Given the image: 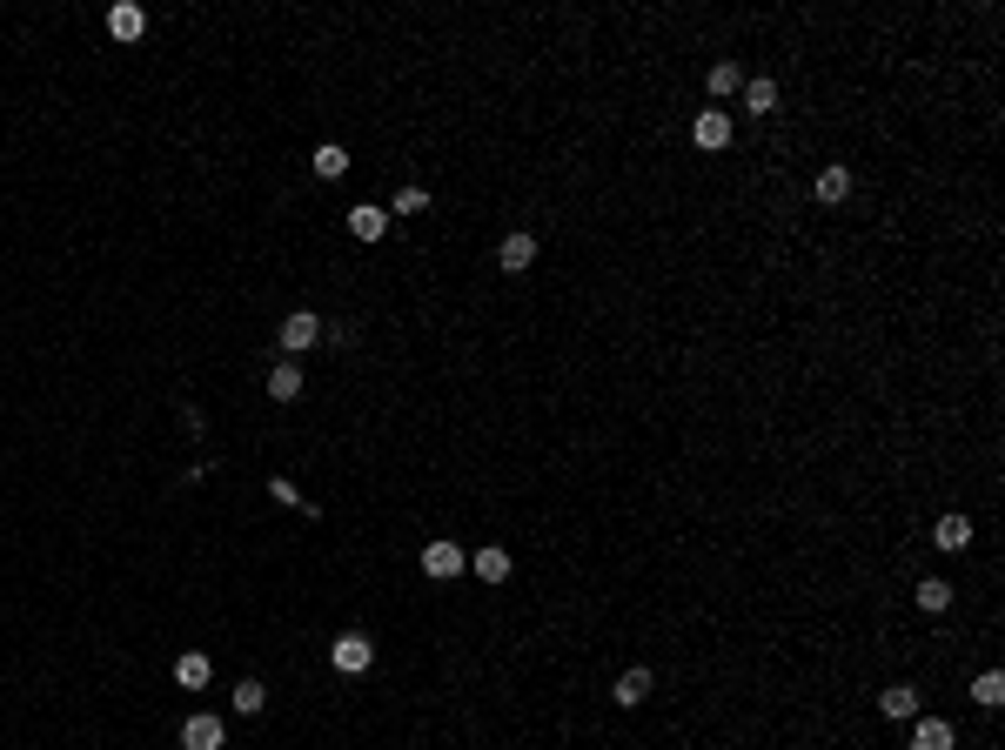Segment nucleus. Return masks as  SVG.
<instances>
[{
	"label": "nucleus",
	"mask_w": 1005,
	"mask_h": 750,
	"mask_svg": "<svg viewBox=\"0 0 1005 750\" xmlns=\"http://www.w3.org/2000/svg\"><path fill=\"white\" fill-rule=\"evenodd\" d=\"M704 88H711V94H737V88H744V67H737V61H717Z\"/></svg>",
	"instance_id": "obj_21"
},
{
	"label": "nucleus",
	"mask_w": 1005,
	"mask_h": 750,
	"mask_svg": "<svg viewBox=\"0 0 1005 750\" xmlns=\"http://www.w3.org/2000/svg\"><path fill=\"white\" fill-rule=\"evenodd\" d=\"M175 684H181V690H201V684H208V657H201V650H188V657L175 663Z\"/></svg>",
	"instance_id": "obj_20"
},
{
	"label": "nucleus",
	"mask_w": 1005,
	"mask_h": 750,
	"mask_svg": "<svg viewBox=\"0 0 1005 750\" xmlns=\"http://www.w3.org/2000/svg\"><path fill=\"white\" fill-rule=\"evenodd\" d=\"M268 396H275V402L302 396V362H275V369H268Z\"/></svg>",
	"instance_id": "obj_11"
},
{
	"label": "nucleus",
	"mask_w": 1005,
	"mask_h": 750,
	"mask_svg": "<svg viewBox=\"0 0 1005 750\" xmlns=\"http://www.w3.org/2000/svg\"><path fill=\"white\" fill-rule=\"evenodd\" d=\"M262 704H268V690L255 684V677H248V684H235V710H242V717H262Z\"/></svg>",
	"instance_id": "obj_22"
},
{
	"label": "nucleus",
	"mask_w": 1005,
	"mask_h": 750,
	"mask_svg": "<svg viewBox=\"0 0 1005 750\" xmlns=\"http://www.w3.org/2000/svg\"><path fill=\"white\" fill-rule=\"evenodd\" d=\"M108 34L114 41H141V34H148V14H141L134 0H121V7H108Z\"/></svg>",
	"instance_id": "obj_7"
},
{
	"label": "nucleus",
	"mask_w": 1005,
	"mask_h": 750,
	"mask_svg": "<svg viewBox=\"0 0 1005 750\" xmlns=\"http://www.w3.org/2000/svg\"><path fill=\"white\" fill-rule=\"evenodd\" d=\"M315 175H322V181H342V175H349V148L322 141V148H315Z\"/></svg>",
	"instance_id": "obj_16"
},
{
	"label": "nucleus",
	"mask_w": 1005,
	"mask_h": 750,
	"mask_svg": "<svg viewBox=\"0 0 1005 750\" xmlns=\"http://www.w3.org/2000/svg\"><path fill=\"white\" fill-rule=\"evenodd\" d=\"M811 195L825 201V208H838V201L851 195V168H825V175H818V188H811Z\"/></svg>",
	"instance_id": "obj_15"
},
{
	"label": "nucleus",
	"mask_w": 1005,
	"mask_h": 750,
	"mask_svg": "<svg viewBox=\"0 0 1005 750\" xmlns=\"http://www.w3.org/2000/svg\"><path fill=\"white\" fill-rule=\"evenodd\" d=\"M691 141L704 148V155H717V148H731V114H724V108H697V121H691Z\"/></svg>",
	"instance_id": "obj_3"
},
{
	"label": "nucleus",
	"mask_w": 1005,
	"mask_h": 750,
	"mask_svg": "<svg viewBox=\"0 0 1005 750\" xmlns=\"http://www.w3.org/2000/svg\"><path fill=\"white\" fill-rule=\"evenodd\" d=\"M349 235H356V242H382V235H389V208L356 201V208H349Z\"/></svg>",
	"instance_id": "obj_6"
},
{
	"label": "nucleus",
	"mask_w": 1005,
	"mask_h": 750,
	"mask_svg": "<svg viewBox=\"0 0 1005 750\" xmlns=\"http://www.w3.org/2000/svg\"><path fill=\"white\" fill-rule=\"evenodd\" d=\"M222 744H228V730H222L215 710H195V717L181 724V750H222Z\"/></svg>",
	"instance_id": "obj_4"
},
{
	"label": "nucleus",
	"mask_w": 1005,
	"mask_h": 750,
	"mask_svg": "<svg viewBox=\"0 0 1005 750\" xmlns=\"http://www.w3.org/2000/svg\"><path fill=\"white\" fill-rule=\"evenodd\" d=\"M972 704H979V710H999L1005 704V677H999V670H979V677H972Z\"/></svg>",
	"instance_id": "obj_14"
},
{
	"label": "nucleus",
	"mask_w": 1005,
	"mask_h": 750,
	"mask_svg": "<svg viewBox=\"0 0 1005 750\" xmlns=\"http://www.w3.org/2000/svg\"><path fill=\"white\" fill-rule=\"evenodd\" d=\"M932 543H938V550H952V556H959L965 543H972V523H965V516H945V523L932 530Z\"/></svg>",
	"instance_id": "obj_17"
},
{
	"label": "nucleus",
	"mask_w": 1005,
	"mask_h": 750,
	"mask_svg": "<svg viewBox=\"0 0 1005 750\" xmlns=\"http://www.w3.org/2000/svg\"><path fill=\"white\" fill-rule=\"evenodd\" d=\"M315 342H322V315L295 309L289 322H282V349H289V355H302V349H315Z\"/></svg>",
	"instance_id": "obj_5"
},
{
	"label": "nucleus",
	"mask_w": 1005,
	"mask_h": 750,
	"mask_svg": "<svg viewBox=\"0 0 1005 750\" xmlns=\"http://www.w3.org/2000/svg\"><path fill=\"white\" fill-rule=\"evenodd\" d=\"M429 208V188H402L396 195V215H423Z\"/></svg>",
	"instance_id": "obj_23"
},
{
	"label": "nucleus",
	"mask_w": 1005,
	"mask_h": 750,
	"mask_svg": "<svg viewBox=\"0 0 1005 750\" xmlns=\"http://www.w3.org/2000/svg\"><path fill=\"white\" fill-rule=\"evenodd\" d=\"M530 262H536V235H503V248H496V268H510V275H523Z\"/></svg>",
	"instance_id": "obj_8"
},
{
	"label": "nucleus",
	"mask_w": 1005,
	"mask_h": 750,
	"mask_svg": "<svg viewBox=\"0 0 1005 750\" xmlns=\"http://www.w3.org/2000/svg\"><path fill=\"white\" fill-rule=\"evenodd\" d=\"M469 570L483 576V583H503V576H510V550H496V543H490V550L469 556Z\"/></svg>",
	"instance_id": "obj_13"
},
{
	"label": "nucleus",
	"mask_w": 1005,
	"mask_h": 750,
	"mask_svg": "<svg viewBox=\"0 0 1005 750\" xmlns=\"http://www.w3.org/2000/svg\"><path fill=\"white\" fill-rule=\"evenodd\" d=\"M469 570V556H463V543H449V536H436L423 550V576H436V583H449V576H463Z\"/></svg>",
	"instance_id": "obj_2"
},
{
	"label": "nucleus",
	"mask_w": 1005,
	"mask_h": 750,
	"mask_svg": "<svg viewBox=\"0 0 1005 750\" xmlns=\"http://www.w3.org/2000/svg\"><path fill=\"white\" fill-rule=\"evenodd\" d=\"M918 610H932V617L952 610V583H945V576H925V583H918Z\"/></svg>",
	"instance_id": "obj_19"
},
{
	"label": "nucleus",
	"mask_w": 1005,
	"mask_h": 750,
	"mask_svg": "<svg viewBox=\"0 0 1005 750\" xmlns=\"http://www.w3.org/2000/svg\"><path fill=\"white\" fill-rule=\"evenodd\" d=\"M644 697H650V670H624V677H617V704L637 710Z\"/></svg>",
	"instance_id": "obj_18"
},
{
	"label": "nucleus",
	"mask_w": 1005,
	"mask_h": 750,
	"mask_svg": "<svg viewBox=\"0 0 1005 750\" xmlns=\"http://www.w3.org/2000/svg\"><path fill=\"white\" fill-rule=\"evenodd\" d=\"M878 710H885L892 724H912V717H918V690L912 684H892L885 697H878Z\"/></svg>",
	"instance_id": "obj_9"
},
{
	"label": "nucleus",
	"mask_w": 1005,
	"mask_h": 750,
	"mask_svg": "<svg viewBox=\"0 0 1005 750\" xmlns=\"http://www.w3.org/2000/svg\"><path fill=\"white\" fill-rule=\"evenodd\" d=\"M329 657H335V670H342V677H362V670L376 663V643L362 637V630H342V637H335V650H329Z\"/></svg>",
	"instance_id": "obj_1"
},
{
	"label": "nucleus",
	"mask_w": 1005,
	"mask_h": 750,
	"mask_svg": "<svg viewBox=\"0 0 1005 750\" xmlns=\"http://www.w3.org/2000/svg\"><path fill=\"white\" fill-rule=\"evenodd\" d=\"M737 94H744V108H751V114H771V108H778V81H771V74H751Z\"/></svg>",
	"instance_id": "obj_12"
},
{
	"label": "nucleus",
	"mask_w": 1005,
	"mask_h": 750,
	"mask_svg": "<svg viewBox=\"0 0 1005 750\" xmlns=\"http://www.w3.org/2000/svg\"><path fill=\"white\" fill-rule=\"evenodd\" d=\"M912 750H952V724H945V717H918V724H912Z\"/></svg>",
	"instance_id": "obj_10"
}]
</instances>
